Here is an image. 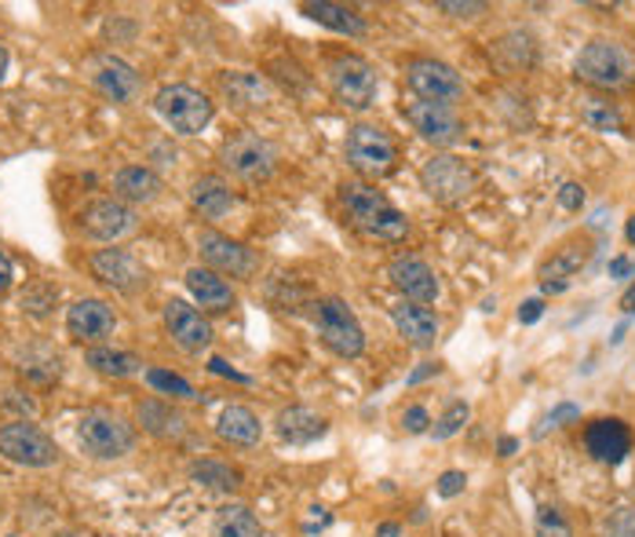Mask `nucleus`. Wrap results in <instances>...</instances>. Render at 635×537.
Here are the masks:
<instances>
[{"mask_svg": "<svg viewBox=\"0 0 635 537\" xmlns=\"http://www.w3.org/2000/svg\"><path fill=\"white\" fill-rule=\"evenodd\" d=\"M340 202L348 205V213L354 219V227L365 231L369 238L380 242H402L409 234V219L402 208H394L383 194L373 187V183H343L340 187Z\"/></svg>", "mask_w": 635, "mask_h": 537, "instance_id": "f257e3e1", "label": "nucleus"}, {"mask_svg": "<svg viewBox=\"0 0 635 537\" xmlns=\"http://www.w3.org/2000/svg\"><path fill=\"white\" fill-rule=\"evenodd\" d=\"M343 157L362 179H383L399 168V139L380 125H354L343 139Z\"/></svg>", "mask_w": 635, "mask_h": 537, "instance_id": "f03ea898", "label": "nucleus"}, {"mask_svg": "<svg viewBox=\"0 0 635 537\" xmlns=\"http://www.w3.org/2000/svg\"><path fill=\"white\" fill-rule=\"evenodd\" d=\"M574 74L592 88L610 91V88H621V85L632 81L635 59L625 45L610 41V37H595V41H588L585 48H580V56L574 62Z\"/></svg>", "mask_w": 635, "mask_h": 537, "instance_id": "7ed1b4c3", "label": "nucleus"}, {"mask_svg": "<svg viewBox=\"0 0 635 537\" xmlns=\"http://www.w3.org/2000/svg\"><path fill=\"white\" fill-rule=\"evenodd\" d=\"M314 325L322 344L340 359H359L365 351V330L359 322V314L351 311L348 300L340 296H325L314 304Z\"/></svg>", "mask_w": 635, "mask_h": 537, "instance_id": "20e7f679", "label": "nucleus"}, {"mask_svg": "<svg viewBox=\"0 0 635 537\" xmlns=\"http://www.w3.org/2000/svg\"><path fill=\"white\" fill-rule=\"evenodd\" d=\"M325 74H329V88L333 96L351 110H365L377 102V70L373 62L362 59V56H333L325 62Z\"/></svg>", "mask_w": 635, "mask_h": 537, "instance_id": "39448f33", "label": "nucleus"}, {"mask_svg": "<svg viewBox=\"0 0 635 537\" xmlns=\"http://www.w3.org/2000/svg\"><path fill=\"white\" fill-rule=\"evenodd\" d=\"M77 439H81L85 453L99 457V461H114L136 447V431L128 421H121L110 410H88L77 424Z\"/></svg>", "mask_w": 635, "mask_h": 537, "instance_id": "423d86ee", "label": "nucleus"}, {"mask_svg": "<svg viewBox=\"0 0 635 537\" xmlns=\"http://www.w3.org/2000/svg\"><path fill=\"white\" fill-rule=\"evenodd\" d=\"M420 183L439 205H460L475 191V168L457 154H434L423 162Z\"/></svg>", "mask_w": 635, "mask_h": 537, "instance_id": "0eeeda50", "label": "nucleus"}, {"mask_svg": "<svg viewBox=\"0 0 635 537\" xmlns=\"http://www.w3.org/2000/svg\"><path fill=\"white\" fill-rule=\"evenodd\" d=\"M154 107L172 128H176L179 136H197L212 121V114H216L212 99L202 96V91L190 88V85L162 88V91H157V99H154Z\"/></svg>", "mask_w": 635, "mask_h": 537, "instance_id": "6e6552de", "label": "nucleus"}, {"mask_svg": "<svg viewBox=\"0 0 635 537\" xmlns=\"http://www.w3.org/2000/svg\"><path fill=\"white\" fill-rule=\"evenodd\" d=\"M406 85L413 91V99H428V102H453L465 99V77H460L449 62L439 59H413L406 67Z\"/></svg>", "mask_w": 635, "mask_h": 537, "instance_id": "1a4fd4ad", "label": "nucleus"}, {"mask_svg": "<svg viewBox=\"0 0 635 537\" xmlns=\"http://www.w3.org/2000/svg\"><path fill=\"white\" fill-rule=\"evenodd\" d=\"M406 121L413 125V133L420 139L434 143V147H457L465 139V121L457 117L453 107L446 102H428V99H409L402 102Z\"/></svg>", "mask_w": 635, "mask_h": 537, "instance_id": "9d476101", "label": "nucleus"}, {"mask_svg": "<svg viewBox=\"0 0 635 537\" xmlns=\"http://www.w3.org/2000/svg\"><path fill=\"white\" fill-rule=\"evenodd\" d=\"M223 165L234 176H242L248 183H263L277 165V150L271 139H263L256 133H237L223 143Z\"/></svg>", "mask_w": 635, "mask_h": 537, "instance_id": "9b49d317", "label": "nucleus"}, {"mask_svg": "<svg viewBox=\"0 0 635 537\" xmlns=\"http://www.w3.org/2000/svg\"><path fill=\"white\" fill-rule=\"evenodd\" d=\"M0 453H4L8 461L26 465V468H48L59 461L56 442H51L37 424H26V421L0 428Z\"/></svg>", "mask_w": 635, "mask_h": 537, "instance_id": "f8f14e48", "label": "nucleus"}, {"mask_svg": "<svg viewBox=\"0 0 635 537\" xmlns=\"http://www.w3.org/2000/svg\"><path fill=\"white\" fill-rule=\"evenodd\" d=\"M197 248H202L205 264L212 271H216V274L223 271V274H231V279H253L256 267H260L253 248H245L242 242H231L227 234L205 231L202 238H197Z\"/></svg>", "mask_w": 635, "mask_h": 537, "instance_id": "ddd939ff", "label": "nucleus"}, {"mask_svg": "<svg viewBox=\"0 0 635 537\" xmlns=\"http://www.w3.org/2000/svg\"><path fill=\"white\" fill-rule=\"evenodd\" d=\"M88 264L99 282L114 285V290L121 293H136L147 285V267L131 253H125V248H99V253H91Z\"/></svg>", "mask_w": 635, "mask_h": 537, "instance_id": "4468645a", "label": "nucleus"}, {"mask_svg": "<svg viewBox=\"0 0 635 537\" xmlns=\"http://www.w3.org/2000/svg\"><path fill=\"white\" fill-rule=\"evenodd\" d=\"M388 279L394 290L413 300V304H431V300L439 296V279H434V271L428 267V260H420L413 253L394 256L388 264Z\"/></svg>", "mask_w": 635, "mask_h": 537, "instance_id": "2eb2a0df", "label": "nucleus"}, {"mask_svg": "<svg viewBox=\"0 0 635 537\" xmlns=\"http://www.w3.org/2000/svg\"><path fill=\"white\" fill-rule=\"evenodd\" d=\"M585 447L599 465H621L632 453V428L621 417H599L585 431Z\"/></svg>", "mask_w": 635, "mask_h": 537, "instance_id": "dca6fc26", "label": "nucleus"}, {"mask_svg": "<svg viewBox=\"0 0 635 537\" xmlns=\"http://www.w3.org/2000/svg\"><path fill=\"white\" fill-rule=\"evenodd\" d=\"M165 325L172 340L183 348V351H205L212 344V325L202 311H194L190 304H183V300H168L165 304Z\"/></svg>", "mask_w": 635, "mask_h": 537, "instance_id": "f3484780", "label": "nucleus"}, {"mask_svg": "<svg viewBox=\"0 0 635 537\" xmlns=\"http://www.w3.org/2000/svg\"><path fill=\"white\" fill-rule=\"evenodd\" d=\"M117 314L106 300H77L66 314V330H70L74 340H88V344H99L114 333Z\"/></svg>", "mask_w": 635, "mask_h": 537, "instance_id": "a211bd4d", "label": "nucleus"}, {"mask_svg": "<svg viewBox=\"0 0 635 537\" xmlns=\"http://www.w3.org/2000/svg\"><path fill=\"white\" fill-rule=\"evenodd\" d=\"M81 227L99 242H117L121 234L136 227V216H131V208L125 202L102 198V202H91L81 213Z\"/></svg>", "mask_w": 635, "mask_h": 537, "instance_id": "6ab92c4d", "label": "nucleus"}, {"mask_svg": "<svg viewBox=\"0 0 635 537\" xmlns=\"http://www.w3.org/2000/svg\"><path fill=\"white\" fill-rule=\"evenodd\" d=\"M91 81H96V88L102 91V96H110L114 102H131L139 96V74L128 67L125 59H117V56H102L96 62V74H91Z\"/></svg>", "mask_w": 635, "mask_h": 537, "instance_id": "aec40b11", "label": "nucleus"}, {"mask_svg": "<svg viewBox=\"0 0 635 537\" xmlns=\"http://www.w3.org/2000/svg\"><path fill=\"white\" fill-rule=\"evenodd\" d=\"M391 322L413 348H431L439 340V314L428 311L423 304H394Z\"/></svg>", "mask_w": 635, "mask_h": 537, "instance_id": "412c9836", "label": "nucleus"}, {"mask_svg": "<svg viewBox=\"0 0 635 537\" xmlns=\"http://www.w3.org/2000/svg\"><path fill=\"white\" fill-rule=\"evenodd\" d=\"M329 431V421L325 417H318L307 406H289V410L277 413V436L285 442H293V447H307V442L322 439Z\"/></svg>", "mask_w": 635, "mask_h": 537, "instance_id": "4be33fe9", "label": "nucleus"}, {"mask_svg": "<svg viewBox=\"0 0 635 537\" xmlns=\"http://www.w3.org/2000/svg\"><path fill=\"white\" fill-rule=\"evenodd\" d=\"M494 62L505 74H522L537 62V37L529 30H508L494 45Z\"/></svg>", "mask_w": 635, "mask_h": 537, "instance_id": "5701e85b", "label": "nucleus"}, {"mask_svg": "<svg viewBox=\"0 0 635 537\" xmlns=\"http://www.w3.org/2000/svg\"><path fill=\"white\" fill-rule=\"evenodd\" d=\"M187 290L190 296L202 304L205 311H227L234 304V290L231 282L216 274L212 267H190L187 271Z\"/></svg>", "mask_w": 635, "mask_h": 537, "instance_id": "b1692460", "label": "nucleus"}, {"mask_svg": "<svg viewBox=\"0 0 635 537\" xmlns=\"http://www.w3.org/2000/svg\"><path fill=\"white\" fill-rule=\"evenodd\" d=\"M592 260V245L585 238L566 242L545 267H540V285H570L574 274Z\"/></svg>", "mask_w": 635, "mask_h": 537, "instance_id": "393cba45", "label": "nucleus"}, {"mask_svg": "<svg viewBox=\"0 0 635 537\" xmlns=\"http://www.w3.org/2000/svg\"><path fill=\"white\" fill-rule=\"evenodd\" d=\"M216 436L231 447H256L263 428H260V417L248 410V406H227L219 413V424H216Z\"/></svg>", "mask_w": 635, "mask_h": 537, "instance_id": "a878e982", "label": "nucleus"}, {"mask_svg": "<svg viewBox=\"0 0 635 537\" xmlns=\"http://www.w3.org/2000/svg\"><path fill=\"white\" fill-rule=\"evenodd\" d=\"M219 88H223V96H227L234 107H242V110H256V107H263V102L271 99V85L263 81L260 74H248V70L223 74Z\"/></svg>", "mask_w": 635, "mask_h": 537, "instance_id": "bb28decb", "label": "nucleus"}, {"mask_svg": "<svg viewBox=\"0 0 635 537\" xmlns=\"http://www.w3.org/2000/svg\"><path fill=\"white\" fill-rule=\"evenodd\" d=\"M303 16L314 19L318 26H329V30L336 33H348V37H365L369 22L359 16L354 8H343V4H333V0H318V4H303L300 8Z\"/></svg>", "mask_w": 635, "mask_h": 537, "instance_id": "cd10ccee", "label": "nucleus"}, {"mask_svg": "<svg viewBox=\"0 0 635 537\" xmlns=\"http://www.w3.org/2000/svg\"><path fill=\"white\" fill-rule=\"evenodd\" d=\"M190 202L202 208V213L208 219H219V216H227L231 213V205H234V191H231V183L223 179V176H202L194 183V191H190Z\"/></svg>", "mask_w": 635, "mask_h": 537, "instance_id": "c85d7f7f", "label": "nucleus"}, {"mask_svg": "<svg viewBox=\"0 0 635 537\" xmlns=\"http://www.w3.org/2000/svg\"><path fill=\"white\" fill-rule=\"evenodd\" d=\"M577 114H580V121H585L592 133H621V110H617V102H610V96H599V91H588V96H580L577 102Z\"/></svg>", "mask_w": 635, "mask_h": 537, "instance_id": "c756f323", "label": "nucleus"}, {"mask_svg": "<svg viewBox=\"0 0 635 537\" xmlns=\"http://www.w3.org/2000/svg\"><path fill=\"white\" fill-rule=\"evenodd\" d=\"M114 191H117V198H125V202H154L157 191H162V179H157L150 168L128 165L114 176Z\"/></svg>", "mask_w": 635, "mask_h": 537, "instance_id": "7c9ffc66", "label": "nucleus"}, {"mask_svg": "<svg viewBox=\"0 0 635 537\" xmlns=\"http://www.w3.org/2000/svg\"><path fill=\"white\" fill-rule=\"evenodd\" d=\"M212 537H263V527L245 505H227L212 523Z\"/></svg>", "mask_w": 635, "mask_h": 537, "instance_id": "2f4dec72", "label": "nucleus"}, {"mask_svg": "<svg viewBox=\"0 0 635 537\" xmlns=\"http://www.w3.org/2000/svg\"><path fill=\"white\" fill-rule=\"evenodd\" d=\"M190 479L202 482L208 490H237L242 487V471L223 465V461H197L190 465Z\"/></svg>", "mask_w": 635, "mask_h": 537, "instance_id": "473e14b6", "label": "nucleus"}, {"mask_svg": "<svg viewBox=\"0 0 635 537\" xmlns=\"http://www.w3.org/2000/svg\"><path fill=\"white\" fill-rule=\"evenodd\" d=\"M88 365L91 370H99L106 377H131L139 373V359L128 355V351H114V348H91L88 351Z\"/></svg>", "mask_w": 635, "mask_h": 537, "instance_id": "72a5a7b5", "label": "nucleus"}, {"mask_svg": "<svg viewBox=\"0 0 635 537\" xmlns=\"http://www.w3.org/2000/svg\"><path fill=\"white\" fill-rule=\"evenodd\" d=\"M56 300H59V290L56 285H45V282H33V285H26V293H22V311L26 314H33V319H45V314L56 307Z\"/></svg>", "mask_w": 635, "mask_h": 537, "instance_id": "f704fd0d", "label": "nucleus"}, {"mask_svg": "<svg viewBox=\"0 0 635 537\" xmlns=\"http://www.w3.org/2000/svg\"><path fill=\"white\" fill-rule=\"evenodd\" d=\"M139 421L147 424L150 431H157V436H172V431L183 428V417H176V413H172L168 406H162V402L139 406Z\"/></svg>", "mask_w": 635, "mask_h": 537, "instance_id": "c9c22d12", "label": "nucleus"}, {"mask_svg": "<svg viewBox=\"0 0 635 537\" xmlns=\"http://www.w3.org/2000/svg\"><path fill=\"white\" fill-rule=\"evenodd\" d=\"M534 530H537V537H574L570 523H566V516H563L555 505H540V508H537Z\"/></svg>", "mask_w": 635, "mask_h": 537, "instance_id": "e433bc0d", "label": "nucleus"}, {"mask_svg": "<svg viewBox=\"0 0 635 537\" xmlns=\"http://www.w3.org/2000/svg\"><path fill=\"white\" fill-rule=\"evenodd\" d=\"M147 381H150L154 391H162V396H172V399H197V391H194L187 381H183V377L168 373V370H150Z\"/></svg>", "mask_w": 635, "mask_h": 537, "instance_id": "4c0bfd02", "label": "nucleus"}, {"mask_svg": "<svg viewBox=\"0 0 635 537\" xmlns=\"http://www.w3.org/2000/svg\"><path fill=\"white\" fill-rule=\"evenodd\" d=\"M468 417H471L468 402H453V406H449V410L439 417V424L431 428V431H434V439H449V436H457V431L468 424Z\"/></svg>", "mask_w": 635, "mask_h": 537, "instance_id": "58836bf2", "label": "nucleus"}, {"mask_svg": "<svg viewBox=\"0 0 635 537\" xmlns=\"http://www.w3.org/2000/svg\"><path fill=\"white\" fill-rule=\"evenodd\" d=\"M603 537H635V508L621 505L603 519Z\"/></svg>", "mask_w": 635, "mask_h": 537, "instance_id": "ea45409f", "label": "nucleus"}, {"mask_svg": "<svg viewBox=\"0 0 635 537\" xmlns=\"http://www.w3.org/2000/svg\"><path fill=\"white\" fill-rule=\"evenodd\" d=\"M439 11L442 16H453V19H479L489 11V4H482V0H442Z\"/></svg>", "mask_w": 635, "mask_h": 537, "instance_id": "a19ab883", "label": "nucleus"}, {"mask_svg": "<svg viewBox=\"0 0 635 537\" xmlns=\"http://www.w3.org/2000/svg\"><path fill=\"white\" fill-rule=\"evenodd\" d=\"M577 417H580V406H574V402H563V406H555V410L545 417V421H540L537 436H545V431H548V424H551V428H559V424H566V421H577Z\"/></svg>", "mask_w": 635, "mask_h": 537, "instance_id": "79ce46f5", "label": "nucleus"}, {"mask_svg": "<svg viewBox=\"0 0 635 537\" xmlns=\"http://www.w3.org/2000/svg\"><path fill=\"white\" fill-rule=\"evenodd\" d=\"M559 205L566 208V213H580V208H585V187H580V183H563Z\"/></svg>", "mask_w": 635, "mask_h": 537, "instance_id": "37998d69", "label": "nucleus"}, {"mask_svg": "<svg viewBox=\"0 0 635 537\" xmlns=\"http://www.w3.org/2000/svg\"><path fill=\"white\" fill-rule=\"evenodd\" d=\"M428 424H431V417H428V410H423V406H409V410L402 413V428L409 431V436H420V431H428Z\"/></svg>", "mask_w": 635, "mask_h": 537, "instance_id": "c03bdc74", "label": "nucleus"}, {"mask_svg": "<svg viewBox=\"0 0 635 537\" xmlns=\"http://www.w3.org/2000/svg\"><path fill=\"white\" fill-rule=\"evenodd\" d=\"M465 487H468V476H465V471H446V476L439 479V494H442V497L465 494Z\"/></svg>", "mask_w": 635, "mask_h": 537, "instance_id": "a18cd8bd", "label": "nucleus"}, {"mask_svg": "<svg viewBox=\"0 0 635 537\" xmlns=\"http://www.w3.org/2000/svg\"><path fill=\"white\" fill-rule=\"evenodd\" d=\"M540 314H545V300L534 296V300H526V304L519 307V322L522 325H534V322H540Z\"/></svg>", "mask_w": 635, "mask_h": 537, "instance_id": "49530a36", "label": "nucleus"}, {"mask_svg": "<svg viewBox=\"0 0 635 537\" xmlns=\"http://www.w3.org/2000/svg\"><path fill=\"white\" fill-rule=\"evenodd\" d=\"M11 279H16V267H11L8 253H0V296L11 290Z\"/></svg>", "mask_w": 635, "mask_h": 537, "instance_id": "de8ad7c7", "label": "nucleus"}, {"mask_svg": "<svg viewBox=\"0 0 635 537\" xmlns=\"http://www.w3.org/2000/svg\"><path fill=\"white\" fill-rule=\"evenodd\" d=\"M606 271H610V279H628V274H632V260L628 256H614Z\"/></svg>", "mask_w": 635, "mask_h": 537, "instance_id": "09e8293b", "label": "nucleus"}, {"mask_svg": "<svg viewBox=\"0 0 635 537\" xmlns=\"http://www.w3.org/2000/svg\"><path fill=\"white\" fill-rule=\"evenodd\" d=\"M439 370H442L439 362H423L420 370H413V373H409V384H420V381H428V377H434Z\"/></svg>", "mask_w": 635, "mask_h": 537, "instance_id": "8fccbe9b", "label": "nucleus"}, {"mask_svg": "<svg viewBox=\"0 0 635 537\" xmlns=\"http://www.w3.org/2000/svg\"><path fill=\"white\" fill-rule=\"evenodd\" d=\"M208 365H212V373H219V377H231V381H242V384L248 381V377H242V373H237V370H231V365H227V362H223V359H212Z\"/></svg>", "mask_w": 635, "mask_h": 537, "instance_id": "3c124183", "label": "nucleus"}, {"mask_svg": "<svg viewBox=\"0 0 635 537\" xmlns=\"http://www.w3.org/2000/svg\"><path fill=\"white\" fill-rule=\"evenodd\" d=\"M621 311H625V314H635V285H628L625 296H621Z\"/></svg>", "mask_w": 635, "mask_h": 537, "instance_id": "603ef678", "label": "nucleus"}, {"mask_svg": "<svg viewBox=\"0 0 635 537\" xmlns=\"http://www.w3.org/2000/svg\"><path fill=\"white\" fill-rule=\"evenodd\" d=\"M497 450H500V457H511L515 450H519V442H515L511 436H505V439H500V447H497Z\"/></svg>", "mask_w": 635, "mask_h": 537, "instance_id": "864d4df0", "label": "nucleus"}, {"mask_svg": "<svg viewBox=\"0 0 635 537\" xmlns=\"http://www.w3.org/2000/svg\"><path fill=\"white\" fill-rule=\"evenodd\" d=\"M377 537H399V523H380Z\"/></svg>", "mask_w": 635, "mask_h": 537, "instance_id": "5fc2aeb1", "label": "nucleus"}, {"mask_svg": "<svg viewBox=\"0 0 635 537\" xmlns=\"http://www.w3.org/2000/svg\"><path fill=\"white\" fill-rule=\"evenodd\" d=\"M625 333H628V322H621L617 330H614V336H610V340H614V344H621V340H625Z\"/></svg>", "mask_w": 635, "mask_h": 537, "instance_id": "6e6d98bb", "label": "nucleus"}, {"mask_svg": "<svg viewBox=\"0 0 635 537\" xmlns=\"http://www.w3.org/2000/svg\"><path fill=\"white\" fill-rule=\"evenodd\" d=\"M4 70H8V51L0 48V81H4Z\"/></svg>", "mask_w": 635, "mask_h": 537, "instance_id": "4d7b16f0", "label": "nucleus"}, {"mask_svg": "<svg viewBox=\"0 0 635 537\" xmlns=\"http://www.w3.org/2000/svg\"><path fill=\"white\" fill-rule=\"evenodd\" d=\"M625 238H628V242L635 245V216L628 219V227H625Z\"/></svg>", "mask_w": 635, "mask_h": 537, "instance_id": "13d9d810", "label": "nucleus"}, {"mask_svg": "<svg viewBox=\"0 0 635 537\" xmlns=\"http://www.w3.org/2000/svg\"><path fill=\"white\" fill-rule=\"evenodd\" d=\"M632 271H635V260H632Z\"/></svg>", "mask_w": 635, "mask_h": 537, "instance_id": "bf43d9fd", "label": "nucleus"}]
</instances>
